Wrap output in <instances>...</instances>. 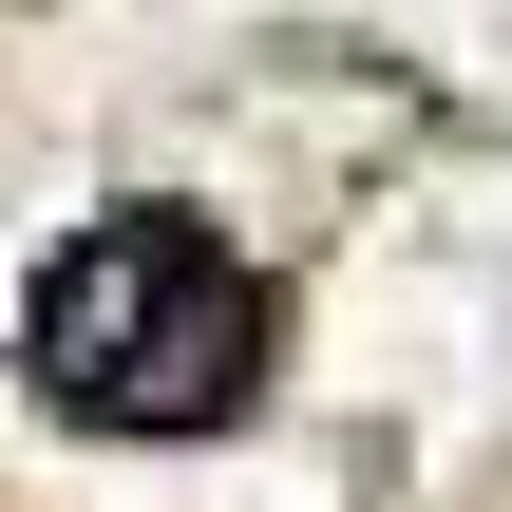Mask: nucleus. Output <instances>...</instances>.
I'll return each mask as SVG.
<instances>
[{
    "label": "nucleus",
    "mask_w": 512,
    "mask_h": 512,
    "mask_svg": "<svg viewBox=\"0 0 512 512\" xmlns=\"http://www.w3.org/2000/svg\"><path fill=\"white\" fill-rule=\"evenodd\" d=\"M247 361H266V285L190 209H114L38 266V380L95 437H209L247 399Z\"/></svg>",
    "instance_id": "obj_1"
}]
</instances>
